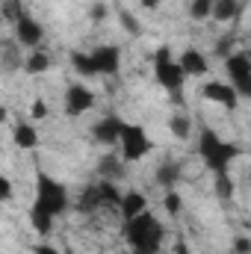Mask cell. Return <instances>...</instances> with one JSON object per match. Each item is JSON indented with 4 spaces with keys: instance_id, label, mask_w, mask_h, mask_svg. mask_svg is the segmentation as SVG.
Listing matches in <instances>:
<instances>
[{
    "instance_id": "836d02e7",
    "label": "cell",
    "mask_w": 251,
    "mask_h": 254,
    "mask_svg": "<svg viewBox=\"0 0 251 254\" xmlns=\"http://www.w3.org/2000/svg\"><path fill=\"white\" fill-rule=\"evenodd\" d=\"M160 6V0H142V9H157Z\"/></svg>"
},
{
    "instance_id": "ffe728a7",
    "label": "cell",
    "mask_w": 251,
    "mask_h": 254,
    "mask_svg": "<svg viewBox=\"0 0 251 254\" xmlns=\"http://www.w3.org/2000/svg\"><path fill=\"white\" fill-rule=\"evenodd\" d=\"M51 65H54V60H51L45 51H36V54H30V57H27L24 71H27V74H45Z\"/></svg>"
},
{
    "instance_id": "3957f363",
    "label": "cell",
    "mask_w": 251,
    "mask_h": 254,
    "mask_svg": "<svg viewBox=\"0 0 251 254\" xmlns=\"http://www.w3.org/2000/svg\"><path fill=\"white\" fill-rule=\"evenodd\" d=\"M163 222L145 210L142 216L125 222V240L130 243V252L133 254H160V246H163Z\"/></svg>"
},
{
    "instance_id": "f1b7e54d",
    "label": "cell",
    "mask_w": 251,
    "mask_h": 254,
    "mask_svg": "<svg viewBox=\"0 0 251 254\" xmlns=\"http://www.w3.org/2000/svg\"><path fill=\"white\" fill-rule=\"evenodd\" d=\"M0 201H12V181L6 175L0 178Z\"/></svg>"
},
{
    "instance_id": "484cf974",
    "label": "cell",
    "mask_w": 251,
    "mask_h": 254,
    "mask_svg": "<svg viewBox=\"0 0 251 254\" xmlns=\"http://www.w3.org/2000/svg\"><path fill=\"white\" fill-rule=\"evenodd\" d=\"M216 192H219L222 201H228V198L234 195V184H231V178H216Z\"/></svg>"
},
{
    "instance_id": "7402d4cb",
    "label": "cell",
    "mask_w": 251,
    "mask_h": 254,
    "mask_svg": "<svg viewBox=\"0 0 251 254\" xmlns=\"http://www.w3.org/2000/svg\"><path fill=\"white\" fill-rule=\"evenodd\" d=\"M169 127H172V133H175L178 139H189V133H192V119L184 116V113H178V116H172Z\"/></svg>"
},
{
    "instance_id": "7c38bea8",
    "label": "cell",
    "mask_w": 251,
    "mask_h": 254,
    "mask_svg": "<svg viewBox=\"0 0 251 254\" xmlns=\"http://www.w3.org/2000/svg\"><path fill=\"white\" fill-rule=\"evenodd\" d=\"M178 63H181V68H184L187 77H204V74H207V57H204L198 48H187V51L178 57Z\"/></svg>"
},
{
    "instance_id": "d6a6232c",
    "label": "cell",
    "mask_w": 251,
    "mask_h": 254,
    "mask_svg": "<svg viewBox=\"0 0 251 254\" xmlns=\"http://www.w3.org/2000/svg\"><path fill=\"white\" fill-rule=\"evenodd\" d=\"M175 254H192V252H189V246L184 243V240H178V246H175Z\"/></svg>"
},
{
    "instance_id": "603a6c76",
    "label": "cell",
    "mask_w": 251,
    "mask_h": 254,
    "mask_svg": "<svg viewBox=\"0 0 251 254\" xmlns=\"http://www.w3.org/2000/svg\"><path fill=\"white\" fill-rule=\"evenodd\" d=\"M189 15H192L195 21H204V18H210V15H213V0H192V6H189Z\"/></svg>"
},
{
    "instance_id": "e0dca14e",
    "label": "cell",
    "mask_w": 251,
    "mask_h": 254,
    "mask_svg": "<svg viewBox=\"0 0 251 254\" xmlns=\"http://www.w3.org/2000/svg\"><path fill=\"white\" fill-rule=\"evenodd\" d=\"M98 190H101V201H104V207H116V210H122V201H125V195L119 192L116 181H107V178H101V181H98Z\"/></svg>"
},
{
    "instance_id": "ac0fdd59",
    "label": "cell",
    "mask_w": 251,
    "mask_h": 254,
    "mask_svg": "<svg viewBox=\"0 0 251 254\" xmlns=\"http://www.w3.org/2000/svg\"><path fill=\"white\" fill-rule=\"evenodd\" d=\"M98 175H104L107 181H116V178L125 175V163H122L116 154H107V157L98 163Z\"/></svg>"
},
{
    "instance_id": "cb8c5ba5",
    "label": "cell",
    "mask_w": 251,
    "mask_h": 254,
    "mask_svg": "<svg viewBox=\"0 0 251 254\" xmlns=\"http://www.w3.org/2000/svg\"><path fill=\"white\" fill-rule=\"evenodd\" d=\"M21 15H24V3H21V0H3V18H6V21L15 24Z\"/></svg>"
},
{
    "instance_id": "d4e9b609",
    "label": "cell",
    "mask_w": 251,
    "mask_h": 254,
    "mask_svg": "<svg viewBox=\"0 0 251 254\" xmlns=\"http://www.w3.org/2000/svg\"><path fill=\"white\" fill-rule=\"evenodd\" d=\"M119 21L125 24V30L130 33V36H142V27H139V21L127 12V9H119Z\"/></svg>"
},
{
    "instance_id": "7a4b0ae2",
    "label": "cell",
    "mask_w": 251,
    "mask_h": 254,
    "mask_svg": "<svg viewBox=\"0 0 251 254\" xmlns=\"http://www.w3.org/2000/svg\"><path fill=\"white\" fill-rule=\"evenodd\" d=\"M198 154H201L204 166L213 172V178H231L228 172H231V163L240 157V148L234 142H225L210 127H201V133H198Z\"/></svg>"
},
{
    "instance_id": "9a60e30c",
    "label": "cell",
    "mask_w": 251,
    "mask_h": 254,
    "mask_svg": "<svg viewBox=\"0 0 251 254\" xmlns=\"http://www.w3.org/2000/svg\"><path fill=\"white\" fill-rule=\"evenodd\" d=\"M98 207H104L101 190H98V184H89L86 190L80 192V198H77V210H80V213H95Z\"/></svg>"
},
{
    "instance_id": "d6986e66",
    "label": "cell",
    "mask_w": 251,
    "mask_h": 254,
    "mask_svg": "<svg viewBox=\"0 0 251 254\" xmlns=\"http://www.w3.org/2000/svg\"><path fill=\"white\" fill-rule=\"evenodd\" d=\"M240 15V0H213V18L216 21H234Z\"/></svg>"
},
{
    "instance_id": "4fadbf2b",
    "label": "cell",
    "mask_w": 251,
    "mask_h": 254,
    "mask_svg": "<svg viewBox=\"0 0 251 254\" xmlns=\"http://www.w3.org/2000/svg\"><path fill=\"white\" fill-rule=\"evenodd\" d=\"M148 210V198L142 195V192H125V201H122V216H125V222L130 219H136V216H142Z\"/></svg>"
},
{
    "instance_id": "277c9868",
    "label": "cell",
    "mask_w": 251,
    "mask_h": 254,
    "mask_svg": "<svg viewBox=\"0 0 251 254\" xmlns=\"http://www.w3.org/2000/svg\"><path fill=\"white\" fill-rule=\"evenodd\" d=\"M154 80H157L166 92H172L175 98H178L181 89H184L187 74H184L181 63L175 60V54H172L169 45H166V48H157V54H154Z\"/></svg>"
},
{
    "instance_id": "4316f807",
    "label": "cell",
    "mask_w": 251,
    "mask_h": 254,
    "mask_svg": "<svg viewBox=\"0 0 251 254\" xmlns=\"http://www.w3.org/2000/svg\"><path fill=\"white\" fill-rule=\"evenodd\" d=\"M166 210H169L172 216H178V213H181V195H178L175 190L166 192Z\"/></svg>"
},
{
    "instance_id": "f546056e",
    "label": "cell",
    "mask_w": 251,
    "mask_h": 254,
    "mask_svg": "<svg viewBox=\"0 0 251 254\" xmlns=\"http://www.w3.org/2000/svg\"><path fill=\"white\" fill-rule=\"evenodd\" d=\"M89 15H92V21H104V15H107V6H101V3H98V6H92V12H89Z\"/></svg>"
},
{
    "instance_id": "1f68e13d",
    "label": "cell",
    "mask_w": 251,
    "mask_h": 254,
    "mask_svg": "<svg viewBox=\"0 0 251 254\" xmlns=\"http://www.w3.org/2000/svg\"><path fill=\"white\" fill-rule=\"evenodd\" d=\"M36 254H60L54 246H36Z\"/></svg>"
},
{
    "instance_id": "44dd1931",
    "label": "cell",
    "mask_w": 251,
    "mask_h": 254,
    "mask_svg": "<svg viewBox=\"0 0 251 254\" xmlns=\"http://www.w3.org/2000/svg\"><path fill=\"white\" fill-rule=\"evenodd\" d=\"M71 65H74V71H77L80 77H95V74H98V71H95V63H92V54L74 51V54H71Z\"/></svg>"
},
{
    "instance_id": "5b68a950",
    "label": "cell",
    "mask_w": 251,
    "mask_h": 254,
    "mask_svg": "<svg viewBox=\"0 0 251 254\" xmlns=\"http://www.w3.org/2000/svg\"><path fill=\"white\" fill-rule=\"evenodd\" d=\"M225 71H228V80L237 89V95L251 101V54L249 51H234L225 60Z\"/></svg>"
},
{
    "instance_id": "5bb4252c",
    "label": "cell",
    "mask_w": 251,
    "mask_h": 254,
    "mask_svg": "<svg viewBox=\"0 0 251 254\" xmlns=\"http://www.w3.org/2000/svg\"><path fill=\"white\" fill-rule=\"evenodd\" d=\"M178 181H181V163L166 160V163H160V166H157V184H160L163 190H172Z\"/></svg>"
},
{
    "instance_id": "9c48e42d",
    "label": "cell",
    "mask_w": 251,
    "mask_h": 254,
    "mask_svg": "<svg viewBox=\"0 0 251 254\" xmlns=\"http://www.w3.org/2000/svg\"><path fill=\"white\" fill-rule=\"evenodd\" d=\"M201 95H204L207 101H213V104L225 107V110H234V107H237V101H240L237 89H234L231 83H222V80H207V83L201 86Z\"/></svg>"
},
{
    "instance_id": "2e32d148",
    "label": "cell",
    "mask_w": 251,
    "mask_h": 254,
    "mask_svg": "<svg viewBox=\"0 0 251 254\" xmlns=\"http://www.w3.org/2000/svg\"><path fill=\"white\" fill-rule=\"evenodd\" d=\"M12 139L24 151H33L39 145V133H36V127H30V125H15L12 127Z\"/></svg>"
},
{
    "instance_id": "52a82bcc",
    "label": "cell",
    "mask_w": 251,
    "mask_h": 254,
    "mask_svg": "<svg viewBox=\"0 0 251 254\" xmlns=\"http://www.w3.org/2000/svg\"><path fill=\"white\" fill-rule=\"evenodd\" d=\"M63 104H65V116H83V113H89L95 107V92L86 89L83 83H71L65 89Z\"/></svg>"
},
{
    "instance_id": "30bf717a",
    "label": "cell",
    "mask_w": 251,
    "mask_h": 254,
    "mask_svg": "<svg viewBox=\"0 0 251 254\" xmlns=\"http://www.w3.org/2000/svg\"><path fill=\"white\" fill-rule=\"evenodd\" d=\"M12 27H15V39H18V45H24V48H39V45H42L45 30H42V24H39L33 15L24 12Z\"/></svg>"
},
{
    "instance_id": "4dcf8cb0",
    "label": "cell",
    "mask_w": 251,
    "mask_h": 254,
    "mask_svg": "<svg viewBox=\"0 0 251 254\" xmlns=\"http://www.w3.org/2000/svg\"><path fill=\"white\" fill-rule=\"evenodd\" d=\"M33 116H36V119H45V116H48V107H45V101H36V104H33Z\"/></svg>"
},
{
    "instance_id": "8992f818",
    "label": "cell",
    "mask_w": 251,
    "mask_h": 254,
    "mask_svg": "<svg viewBox=\"0 0 251 254\" xmlns=\"http://www.w3.org/2000/svg\"><path fill=\"white\" fill-rule=\"evenodd\" d=\"M119 145H122V160L125 163H136V160H142V157H148L154 151L151 136L145 133V127L139 125H125V133H122Z\"/></svg>"
},
{
    "instance_id": "ba28073f",
    "label": "cell",
    "mask_w": 251,
    "mask_h": 254,
    "mask_svg": "<svg viewBox=\"0 0 251 254\" xmlns=\"http://www.w3.org/2000/svg\"><path fill=\"white\" fill-rule=\"evenodd\" d=\"M125 125L127 122L122 116H107V119H101L98 125L92 127V139L98 145H119L122 133H125Z\"/></svg>"
},
{
    "instance_id": "8fae6325",
    "label": "cell",
    "mask_w": 251,
    "mask_h": 254,
    "mask_svg": "<svg viewBox=\"0 0 251 254\" xmlns=\"http://www.w3.org/2000/svg\"><path fill=\"white\" fill-rule=\"evenodd\" d=\"M92 63H95V71H98V74L113 77V74H119V68H122V51H119L116 45H101V48L92 51Z\"/></svg>"
},
{
    "instance_id": "6da1fadb",
    "label": "cell",
    "mask_w": 251,
    "mask_h": 254,
    "mask_svg": "<svg viewBox=\"0 0 251 254\" xmlns=\"http://www.w3.org/2000/svg\"><path fill=\"white\" fill-rule=\"evenodd\" d=\"M68 210V190H65L60 181H54L51 175L39 172L36 178V198H33V207H30V222L36 228V234H51L54 231V219L63 216Z\"/></svg>"
},
{
    "instance_id": "83f0119b",
    "label": "cell",
    "mask_w": 251,
    "mask_h": 254,
    "mask_svg": "<svg viewBox=\"0 0 251 254\" xmlns=\"http://www.w3.org/2000/svg\"><path fill=\"white\" fill-rule=\"evenodd\" d=\"M234 254H251V240L249 237H237V240H234Z\"/></svg>"
}]
</instances>
